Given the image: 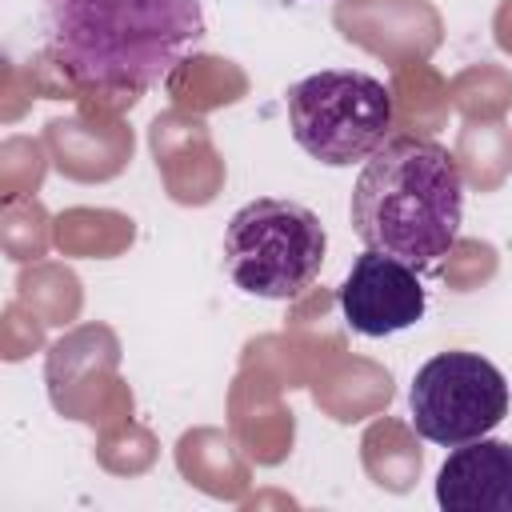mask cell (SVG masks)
Wrapping results in <instances>:
<instances>
[{
	"mask_svg": "<svg viewBox=\"0 0 512 512\" xmlns=\"http://www.w3.org/2000/svg\"><path fill=\"white\" fill-rule=\"evenodd\" d=\"M204 36L200 0H44L48 64L76 88L136 100Z\"/></svg>",
	"mask_w": 512,
	"mask_h": 512,
	"instance_id": "6da1fadb",
	"label": "cell"
},
{
	"mask_svg": "<svg viewBox=\"0 0 512 512\" xmlns=\"http://www.w3.org/2000/svg\"><path fill=\"white\" fill-rule=\"evenodd\" d=\"M348 216L364 248L428 272L460 240L464 172L456 156L428 136H388L364 160Z\"/></svg>",
	"mask_w": 512,
	"mask_h": 512,
	"instance_id": "7a4b0ae2",
	"label": "cell"
},
{
	"mask_svg": "<svg viewBox=\"0 0 512 512\" xmlns=\"http://www.w3.org/2000/svg\"><path fill=\"white\" fill-rule=\"evenodd\" d=\"M424 308H428V292L420 284V272L376 248H364L340 284L344 324L368 340L396 336L420 324Z\"/></svg>",
	"mask_w": 512,
	"mask_h": 512,
	"instance_id": "8992f818",
	"label": "cell"
},
{
	"mask_svg": "<svg viewBox=\"0 0 512 512\" xmlns=\"http://www.w3.org/2000/svg\"><path fill=\"white\" fill-rule=\"evenodd\" d=\"M328 232L308 204L260 196L232 212L224 228L228 280L260 300L300 296L324 264Z\"/></svg>",
	"mask_w": 512,
	"mask_h": 512,
	"instance_id": "3957f363",
	"label": "cell"
},
{
	"mask_svg": "<svg viewBox=\"0 0 512 512\" xmlns=\"http://www.w3.org/2000/svg\"><path fill=\"white\" fill-rule=\"evenodd\" d=\"M408 412L428 444L456 448L504 424L508 380L480 352H436L412 376Z\"/></svg>",
	"mask_w": 512,
	"mask_h": 512,
	"instance_id": "5b68a950",
	"label": "cell"
},
{
	"mask_svg": "<svg viewBox=\"0 0 512 512\" xmlns=\"http://www.w3.org/2000/svg\"><path fill=\"white\" fill-rule=\"evenodd\" d=\"M292 140L328 168L368 160L392 136V92L360 68H324L284 92Z\"/></svg>",
	"mask_w": 512,
	"mask_h": 512,
	"instance_id": "277c9868",
	"label": "cell"
},
{
	"mask_svg": "<svg viewBox=\"0 0 512 512\" xmlns=\"http://www.w3.org/2000/svg\"><path fill=\"white\" fill-rule=\"evenodd\" d=\"M436 504L448 512H512V444L468 440L436 472Z\"/></svg>",
	"mask_w": 512,
	"mask_h": 512,
	"instance_id": "52a82bcc",
	"label": "cell"
}]
</instances>
